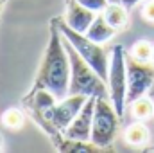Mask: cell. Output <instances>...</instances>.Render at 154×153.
<instances>
[{
	"label": "cell",
	"mask_w": 154,
	"mask_h": 153,
	"mask_svg": "<svg viewBox=\"0 0 154 153\" xmlns=\"http://www.w3.org/2000/svg\"><path fill=\"white\" fill-rule=\"evenodd\" d=\"M70 72H72L70 56L65 49L63 34L59 33V29L52 22L50 38L47 43V49H45V54H43L32 90L47 88L57 99H65L68 96V88H70Z\"/></svg>",
	"instance_id": "1"
},
{
	"label": "cell",
	"mask_w": 154,
	"mask_h": 153,
	"mask_svg": "<svg viewBox=\"0 0 154 153\" xmlns=\"http://www.w3.org/2000/svg\"><path fill=\"white\" fill-rule=\"evenodd\" d=\"M65 40V49L70 56V94H82L86 97H109L106 92V81L97 74V70L81 58V54L74 49V45L63 36Z\"/></svg>",
	"instance_id": "2"
},
{
	"label": "cell",
	"mask_w": 154,
	"mask_h": 153,
	"mask_svg": "<svg viewBox=\"0 0 154 153\" xmlns=\"http://www.w3.org/2000/svg\"><path fill=\"white\" fill-rule=\"evenodd\" d=\"M54 24L59 29V33L74 45V49L81 54V58L84 61H88L97 70V74L106 81L108 74H109V60L111 58H108V52L104 50V47L100 43L93 41L91 38H88L84 33L72 29L65 20H54Z\"/></svg>",
	"instance_id": "3"
},
{
	"label": "cell",
	"mask_w": 154,
	"mask_h": 153,
	"mask_svg": "<svg viewBox=\"0 0 154 153\" xmlns=\"http://www.w3.org/2000/svg\"><path fill=\"white\" fill-rule=\"evenodd\" d=\"M86 96L82 94H70L65 99H59V103L52 105L48 110L36 117L38 122L45 128L47 133H65V130L70 126V122L75 119V115L81 112V108L86 103Z\"/></svg>",
	"instance_id": "4"
},
{
	"label": "cell",
	"mask_w": 154,
	"mask_h": 153,
	"mask_svg": "<svg viewBox=\"0 0 154 153\" xmlns=\"http://www.w3.org/2000/svg\"><path fill=\"white\" fill-rule=\"evenodd\" d=\"M108 96H109L111 105L115 106L118 117L122 119L125 105H127V67H125V50L122 45H115L111 49Z\"/></svg>",
	"instance_id": "5"
},
{
	"label": "cell",
	"mask_w": 154,
	"mask_h": 153,
	"mask_svg": "<svg viewBox=\"0 0 154 153\" xmlns=\"http://www.w3.org/2000/svg\"><path fill=\"white\" fill-rule=\"evenodd\" d=\"M118 121H122V119L118 117L111 101L108 97H97L93 126H91V142L108 150V146L113 142L116 135Z\"/></svg>",
	"instance_id": "6"
},
{
	"label": "cell",
	"mask_w": 154,
	"mask_h": 153,
	"mask_svg": "<svg viewBox=\"0 0 154 153\" xmlns=\"http://www.w3.org/2000/svg\"><path fill=\"white\" fill-rule=\"evenodd\" d=\"M127 67V105L143 97L154 83V67L149 61H140L133 54H125Z\"/></svg>",
	"instance_id": "7"
},
{
	"label": "cell",
	"mask_w": 154,
	"mask_h": 153,
	"mask_svg": "<svg viewBox=\"0 0 154 153\" xmlns=\"http://www.w3.org/2000/svg\"><path fill=\"white\" fill-rule=\"evenodd\" d=\"M97 97H88L81 112L75 115V119L70 122V126L65 130V137L75 139V141H91V126H93V114H95Z\"/></svg>",
	"instance_id": "8"
},
{
	"label": "cell",
	"mask_w": 154,
	"mask_h": 153,
	"mask_svg": "<svg viewBox=\"0 0 154 153\" xmlns=\"http://www.w3.org/2000/svg\"><path fill=\"white\" fill-rule=\"evenodd\" d=\"M95 16H97L95 11L88 9L86 5L79 4L77 0H70V2H68V7H66L65 22H66L72 29L79 31V33H86Z\"/></svg>",
	"instance_id": "9"
},
{
	"label": "cell",
	"mask_w": 154,
	"mask_h": 153,
	"mask_svg": "<svg viewBox=\"0 0 154 153\" xmlns=\"http://www.w3.org/2000/svg\"><path fill=\"white\" fill-rule=\"evenodd\" d=\"M84 34L88 38H91L93 41H97V43H106L116 34V29L113 25H109V22L104 18L102 13H97V16L93 18L91 25L88 27V31Z\"/></svg>",
	"instance_id": "10"
},
{
	"label": "cell",
	"mask_w": 154,
	"mask_h": 153,
	"mask_svg": "<svg viewBox=\"0 0 154 153\" xmlns=\"http://www.w3.org/2000/svg\"><path fill=\"white\" fill-rule=\"evenodd\" d=\"M104 18L109 22V25H113L116 31H122L127 27L129 24V15H127V7L120 2H109L106 5V9L102 11Z\"/></svg>",
	"instance_id": "11"
},
{
	"label": "cell",
	"mask_w": 154,
	"mask_h": 153,
	"mask_svg": "<svg viewBox=\"0 0 154 153\" xmlns=\"http://www.w3.org/2000/svg\"><path fill=\"white\" fill-rule=\"evenodd\" d=\"M56 146L59 151H65V153H75V151H108L106 148H100L97 144H93L91 141H75V139H68L65 137L63 141H56Z\"/></svg>",
	"instance_id": "12"
},
{
	"label": "cell",
	"mask_w": 154,
	"mask_h": 153,
	"mask_svg": "<svg viewBox=\"0 0 154 153\" xmlns=\"http://www.w3.org/2000/svg\"><path fill=\"white\" fill-rule=\"evenodd\" d=\"M124 139H125V142L131 144V146H143V144L149 142V130H147V126H145L142 121L133 122V124H129V126L125 128Z\"/></svg>",
	"instance_id": "13"
},
{
	"label": "cell",
	"mask_w": 154,
	"mask_h": 153,
	"mask_svg": "<svg viewBox=\"0 0 154 153\" xmlns=\"http://www.w3.org/2000/svg\"><path fill=\"white\" fill-rule=\"evenodd\" d=\"M129 106H131V115L140 121L154 117V103L151 97H140V99L129 103Z\"/></svg>",
	"instance_id": "14"
},
{
	"label": "cell",
	"mask_w": 154,
	"mask_h": 153,
	"mask_svg": "<svg viewBox=\"0 0 154 153\" xmlns=\"http://www.w3.org/2000/svg\"><path fill=\"white\" fill-rule=\"evenodd\" d=\"M152 50H154V45L151 41L140 40V41H136V43L133 45L131 54H133L136 60H140V61H149V60L152 58Z\"/></svg>",
	"instance_id": "15"
},
{
	"label": "cell",
	"mask_w": 154,
	"mask_h": 153,
	"mask_svg": "<svg viewBox=\"0 0 154 153\" xmlns=\"http://www.w3.org/2000/svg\"><path fill=\"white\" fill-rule=\"evenodd\" d=\"M2 124L9 130H18L23 124V115L16 108H9L2 114Z\"/></svg>",
	"instance_id": "16"
},
{
	"label": "cell",
	"mask_w": 154,
	"mask_h": 153,
	"mask_svg": "<svg viewBox=\"0 0 154 153\" xmlns=\"http://www.w3.org/2000/svg\"><path fill=\"white\" fill-rule=\"evenodd\" d=\"M77 2L82 4V5H86L88 9L95 11V13H102L106 9V5L109 4V0H77Z\"/></svg>",
	"instance_id": "17"
},
{
	"label": "cell",
	"mask_w": 154,
	"mask_h": 153,
	"mask_svg": "<svg viewBox=\"0 0 154 153\" xmlns=\"http://www.w3.org/2000/svg\"><path fill=\"white\" fill-rule=\"evenodd\" d=\"M142 18L149 24H154V0H149L142 5Z\"/></svg>",
	"instance_id": "18"
},
{
	"label": "cell",
	"mask_w": 154,
	"mask_h": 153,
	"mask_svg": "<svg viewBox=\"0 0 154 153\" xmlns=\"http://www.w3.org/2000/svg\"><path fill=\"white\" fill-rule=\"evenodd\" d=\"M118 2H120V4H124L127 9H131V7H134L138 2H142V0H118Z\"/></svg>",
	"instance_id": "19"
},
{
	"label": "cell",
	"mask_w": 154,
	"mask_h": 153,
	"mask_svg": "<svg viewBox=\"0 0 154 153\" xmlns=\"http://www.w3.org/2000/svg\"><path fill=\"white\" fill-rule=\"evenodd\" d=\"M149 97L152 99V103H154V83H152V86H151V90H149Z\"/></svg>",
	"instance_id": "20"
},
{
	"label": "cell",
	"mask_w": 154,
	"mask_h": 153,
	"mask_svg": "<svg viewBox=\"0 0 154 153\" xmlns=\"http://www.w3.org/2000/svg\"><path fill=\"white\" fill-rule=\"evenodd\" d=\"M151 61H152V63H154V50H152V58H151Z\"/></svg>",
	"instance_id": "21"
},
{
	"label": "cell",
	"mask_w": 154,
	"mask_h": 153,
	"mask_svg": "<svg viewBox=\"0 0 154 153\" xmlns=\"http://www.w3.org/2000/svg\"><path fill=\"white\" fill-rule=\"evenodd\" d=\"M0 2H2V0H0Z\"/></svg>",
	"instance_id": "22"
}]
</instances>
